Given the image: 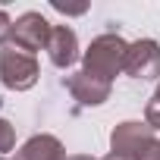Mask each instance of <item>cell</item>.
I'll list each match as a JSON object with an SVG mask.
<instances>
[{"instance_id": "cell-13", "label": "cell", "mask_w": 160, "mask_h": 160, "mask_svg": "<svg viewBox=\"0 0 160 160\" xmlns=\"http://www.w3.org/2000/svg\"><path fill=\"white\" fill-rule=\"evenodd\" d=\"M104 160H135V157H129V154H116V151H110Z\"/></svg>"}, {"instance_id": "cell-15", "label": "cell", "mask_w": 160, "mask_h": 160, "mask_svg": "<svg viewBox=\"0 0 160 160\" xmlns=\"http://www.w3.org/2000/svg\"><path fill=\"white\" fill-rule=\"evenodd\" d=\"M154 98H160V82H157V94H154Z\"/></svg>"}, {"instance_id": "cell-2", "label": "cell", "mask_w": 160, "mask_h": 160, "mask_svg": "<svg viewBox=\"0 0 160 160\" xmlns=\"http://www.w3.org/2000/svg\"><path fill=\"white\" fill-rule=\"evenodd\" d=\"M0 82L10 91H28L38 82V60L35 53H25L19 47L0 50Z\"/></svg>"}, {"instance_id": "cell-4", "label": "cell", "mask_w": 160, "mask_h": 160, "mask_svg": "<svg viewBox=\"0 0 160 160\" xmlns=\"http://www.w3.org/2000/svg\"><path fill=\"white\" fill-rule=\"evenodd\" d=\"M50 32L53 25L41 16V13H22L16 22H13V47L25 50V53H35V50H47V41H50Z\"/></svg>"}, {"instance_id": "cell-5", "label": "cell", "mask_w": 160, "mask_h": 160, "mask_svg": "<svg viewBox=\"0 0 160 160\" xmlns=\"http://www.w3.org/2000/svg\"><path fill=\"white\" fill-rule=\"evenodd\" d=\"M122 72L132 78H157L160 75V44L154 38H141V41L129 44Z\"/></svg>"}, {"instance_id": "cell-16", "label": "cell", "mask_w": 160, "mask_h": 160, "mask_svg": "<svg viewBox=\"0 0 160 160\" xmlns=\"http://www.w3.org/2000/svg\"><path fill=\"white\" fill-rule=\"evenodd\" d=\"M0 160H7V157H0Z\"/></svg>"}, {"instance_id": "cell-1", "label": "cell", "mask_w": 160, "mask_h": 160, "mask_svg": "<svg viewBox=\"0 0 160 160\" xmlns=\"http://www.w3.org/2000/svg\"><path fill=\"white\" fill-rule=\"evenodd\" d=\"M126 53H129V44L122 35H116V32L98 35L82 57V72L101 78V82H113L126 69Z\"/></svg>"}, {"instance_id": "cell-8", "label": "cell", "mask_w": 160, "mask_h": 160, "mask_svg": "<svg viewBox=\"0 0 160 160\" xmlns=\"http://www.w3.org/2000/svg\"><path fill=\"white\" fill-rule=\"evenodd\" d=\"M16 160H66V151H63V141L57 135H32L19 151H16Z\"/></svg>"}, {"instance_id": "cell-10", "label": "cell", "mask_w": 160, "mask_h": 160, "mask_svg": "<svg viewBox=\"0 0 160 160\" xmlns=\"http://www.w3.org/2000/svg\"><path fill=\"white\" fill-rule=\"evenodd\" d=\"M144 122H148L154 132H160V98H151V101H148V107H144Z\"/></svg>"}, {"instance_id": "cell-6", "label": "cell", "mask_w": 160, "mask_h": 160, "mask_svg": "<svg viewBox=\"0 0 160 160\" xmlns=\"http://www.w3.org/2000/svg\"><path fill=\"white\" fill-rule=\"evenodd\" d=\"M66 88L82 107H101L104 101H110V82H101V78H94L88 72L66 75Z\"/></svg>"}, {"instance_id": "cell-12", "label": "cell", "mask_w": 160, "mask_h": 160, "mask_svg": "<svg viewBox=\"0 0 160 160\" xmlns=\"http://www.w3.org/2000/svg\"><path fill=\"white\" fill-rule=\"evenodd\" d=\"M53 10H60V13H66V16H82L88 7H63L60 0H53Z\"/></svg>"}, {"instance_id": "cell-7", "label": "cell", "mask_w": 160, "mask_h": 160, "mask_svg": "<svg viewBox=\"0 0 160 160\" xmlns=\"http://www.w3.org/2000/svg\"><path fill=\"white\" fill-rule=\"evenodd\" d=\"M47 57L57 69H69L78 60V38L69 25H53L50 41H47Z\"/></svg>"}, {"instance_id": "cell-14", "label": "cell", "mask_w": 160, "mask_h": 160, "mask_svg": "<svg viewBox=\"0 0 160 160\" xmlns=\"http://www.w3.org/2000/svg\"><path fill=\"white\" fill-rule=\"evenodd\" d=\"M66 160H94V157H88V154H72V157H66Z\"/></svg>"}, {"instance_id": "cell-11", "label": "cell", "mask_w": 160, "mask_h": 160, "mask_svg": "<svg viewBox=\"0 0 160 160\" xmlns=\"http://www.w3.org/2000/svg\"><path fill=\"white\" fill-rule=\"evenodd\" d=\"M10 38H13V19L0 10V44H7Z\"/></svg>"}, {"instance_id": "cell-9", "label": "cell", "mask_w": 160, "mask_h": 160, "mask_svg": "<svg viewBox=\"0 0 160 160\" xmlns=\"http://www.w3.org/2000/svg\"><path fill=\"white\" fill-rule=\"evenodd\" d=\"M16 148V126L10 119H0V154Z\"/></svg>"}, {"instance_id": "cell-3", "label": "cell", "mask_w": 160, "mask_h": 160, "mask_svg": "<svg viewBox=\"0 0 160 160\" xmlns=\"http://www.w3.org/2000/svg\"><path fill=\"white\" fill-rule=\"evenodd\" d=\"M157 141H160L157 132H154L148 122H138V119H126V122H119V126L110 132V151L129 154V157H135V160H141Z\"/></svg>"}]
</instances>
